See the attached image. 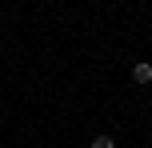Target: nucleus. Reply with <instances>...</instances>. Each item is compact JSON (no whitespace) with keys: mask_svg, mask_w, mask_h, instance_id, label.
Masks as SVG:
<instances>
[{"mask_svg":"<svg viewBox=\"0 0 152 148\" xmlns=\"http://www.w3.org/2000/svg\"><path fill=\"white\" fill-rule=\"evenodd\" d=\"M88 148H116V140H108V136H96V140H92Z\"/></svg>","mask_w":152,"mask_h":148,"instance_id":"2","label":"nucleus"},{"mask_svg":"<svg viewBox=\"0 0 152 148\" xmlns=\"http://www.w3.org/2000/svg\"><path fill=\"white\" fill-rule=\"evenodd\" d=\"M132 80H136V84H152V64H144V60H140L136 68H132Z\"/></svg>","mask_w":152,"mask_h":148,"instance_id":"1","label":"nucleus"}]
</instances>
